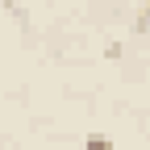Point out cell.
Here are the masks:
<instances>
[{
  "label": "cell",
  "instance_id": "1",
  "mask_svg": "<svg viewBox=\"0 0 150 150\" xmlns=\"http://www.w3.org/2000/svg\"><path fill=\"white\" fill-rule=\"evenodd\" d=\"M83 150H112V142H108L104 134H88V138H83Z\"/></svg>",
  "mask_w": 150,
  "mask_h": 150
}]
</instances>
